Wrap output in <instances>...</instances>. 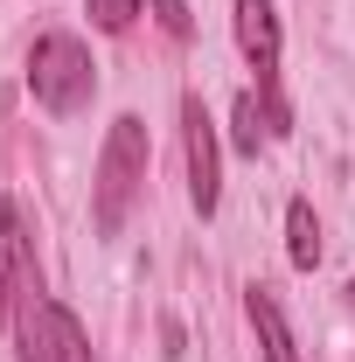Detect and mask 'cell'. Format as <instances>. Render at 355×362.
Segmentation results:
<instances>
[{
    "instance_id": "cell-1",
    "label": "cell",
    "mask_w": 355,
    "mask_h": 362,
    "mask_svg": "<svg viewBox=\"0 0 355 362\" xmlns=\"http://www.w3.org/2000/svg\"><path fill=\"white\" fill-rule=\"evenodd\" d=\"M0 230H7V251H14V341H21V362H91L77 314L35 272V237H28L21 202H0Z\"/></svg>"
},
{
    "instance_id": "cell-2",
    "label": "cell",
    "mask_w": 355,
    "mask_h": 362,
    "mask_svg": "<svg viewBox=\"0 0 355 362\" xmlns=\"http://www.w3.org/2000/svg\"><path fill=\"white\" fill-rule=\"evenodd\" d=\"M146 160H153V146H146V119L119 112L112 133H105V153H98V188H91V223L105 230V237L126 230V209H133V195L146 188Z\"/></svg>"
},
{
    "instance_id": "cell-3",
    "label": "cell",
    "mask_w": 355,
    "mask_h": 362,
    "mask_svg": "<svg viewBox=\"0 0 355 362\" xmlns=\"http://www.w3.org/2000/svg\"><path fill=\"white\" fill-rule=\"evenodd\" d=\"M28 90H35V105L56 112V119H70V112H84L91 90H98V70H91V49L77 35H35L28 49Z\"/></svg>"
},
{
    "instance_id": "cell-4",
    "label": "cell",
    "mask_w": 355,
    "mask_h": 362,
    "mask_svg": "<svg viewBox=\"0 0 355 362\" xmlns=\"http://www.w3.org/2000/svg\"><path fill=\"white\" fill-rule=\"evenodd\" d=\"M181 146H188V202H195V216H216L223 153H216V126H209L202 98H181Z\"/></svg>"
},
{
    "instance_id": "cell-5",
    "label": "cell",
    "mask_w": 355,
    "mask_h": 362,
    "mask_svg": "<svg viewBox=\"0 0 355 362\" xmlns=\"http://www.w3.org/2000/svg\"><path fill=\"white\" fill-rule=\"evenodd\" d=\"M244 314H251V327H258V349H265V362H300V349H293V327H286V314H279V300H272L265 286H251V293H244Z\"/></svg>"
},
{
    "instance_id": "cell-6",
    "label": "cell",
    "mask_w": 355,
    "mask_h": 362,
    "mask_svg": "<svg viewBox=\"0 0 355 362\" xmlns=\"http://www.w3.org/2000/svg\"><path fill=\"white\" fill-rule=\"evenodd\" d=\"M286 258H293L300 272L320 265V223H313V202H293V209H286Z\"/></svg>"
},
{
    "instance_id": "cell-7",
    "label": "cell",
    "mask_w": 355,
    "mask_h": 362,
    "mask_svg": "<svg viewBox=\"0 0 355 362\" xmlns=\"http://www.w3.org/2000/svg\"><path fill=\"white\" fill-rule=\"evenodd\" d=\"M265 133H272V119H265V98H237V112H230V139H237V153H258L265 146Z\"/></svg>"
},
{
    "instance_id": "cell-8",
    "label": "cell",
    "mask_w": 355,
    "mask_h": 362,
    "mask_svg": "<svg viewBox=\"0 0 355 362\" xmlns=\"http://www.w3.org/2000/svg\"><path fill=\"white\" fill-rule=\"evenodd\" d=\"M84 7H91V28H105V35H119L139 14V0H84Z\"/></svg>"
},
{
    "instance_id": "cell-9",
    "label": "cell",
    "mask_w": 355,
    "mask_h": 362,
    "mask_svg": "<svg viewBox=\"0 0 355 362\" xmlns=\"http://www.w3.org/2000/svg\"><path fill=\"white\" fill-rule=\"evenodd\" d=\"M153 14H161V28H168L175 42H188V35H195V14H188V0H153Z\"/></svg>"
}]
</instances>
